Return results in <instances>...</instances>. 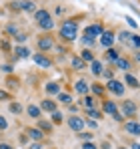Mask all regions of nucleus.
I'll list each match as a JSON object with an SVG mask.
<instances>
[{
  "label": "nucleus",
  "mask_w": 140,
  "mask_h": 149,
  "mask_svg": "<svg viewBox=\"0 0 140 149\" xmlns=\"http://www.w3.org/2000/svg\"><path fill=\"white\" fill-rule=\"evenodd\" d=\"M76 34H78V24H76L74 20H64V22L60 24V36H62L64 40H74Z\"/></svg>",
  "instance_id": "nucleus-1"
},
{
  "label": "nucleus",
  "mask_w": 140,
  "mask_h": 149,
  "mask_svg": "<svg viewBox=\"0 0 140 149\" xmlns=\"http://www.w3.org/2000/svg\"><path fill=\"white\" fill-rule=\"evenodd\" d=\"M134 115H136V103L122 101V117H134Z\"/></svg>",
  "instance_id": "nucleus-2"
},
{
  "label": "nucleus",
  "mask_w": 140,
  "mask_h": 149,
  "mask_svg": "<svg viewBox=\"0 0 140 149\" xmlns=\"http://www.w3.org/2000/svg\"><path fill=\"white\" fill-rule=\"evenodd\" d=\"M106 89H108V91H112V93L118 95V97H122V95H124V85H122L120 81H114V79H110V81L106 83Z\"/></svg>",
  "instance_id": "nucleus-3"
},
{
  "label": "nucleus",
  "mask_w": 140,
  "mask_h": 149,
  "mask_svg": "<svg viewBox=\"0 0 140 149\" xmlns=\"http://www.w3.org/2000/svg\"><path fill=\"white\" fill-rule=\"evenodd\" d=\"M38 49L42 50V52L54 49V40H52V36H42V38H38Z\"/></svg>",
  "instance_id": "nucleus-4"
},
{
  "label": "nucleus",
  "mask_w": 140,
  "mask_h": 149,
  "mask_svg": "<svg viewBox=\"0 0 140 149\" xmlns=\"http://www.w3.org/2000/svg\"><path fill=\"white\" fill-rule=\"evenodd\" d=\"M124 131L128 135H138L140 137V123L138 121H128V123L124 125Z\"/></svg>",
  "instance_id": "nucleus-5"
},
{
  "label": "nucleus",
  "mask_w": 140,
  "mask_h": 149,
  "mask_svg": "<svg viewBox=\"0 0 140 149\" xmlns=\"http://www.w3.org/2000/svg\"><path fill=\"white\" fill-rule=\"evenodd\" d=\"M112 42H114V34H112L110 30H106V32H102V34H100V45H102V47L110 49V47H112Z\"/></svg>",
  "instance_id": "nucleus-6"
},
{
  "label": "nucleus",
  "mask_w": 140,
  "mask_h": 149,
  "mask_svg": "<svg viewBox=\"0 0 140 149\" xmlns=\"http://www.w3.org/2000/svg\"><path fill=\"white\" fill-rule=\"evenodd\" d=\"M68 125H70L72 131H82V129H84V121H82L80 117H76V115L68 119Z\"/></svg>",
  "instance_id": "nucleus-7"
},
{
  "label": "nucleus",
  "mask_w": 140,
  "mask_h": 149,
  "mask_svg": "<svg viewBox=\"0 0 140 149\" xmlns=\"http://www.w3.org/2000/svg\"><path fill=\"white\" fill-rule=\"evenodd\" d=\"M34 63H36L38 67H42V69H50V67H52V61L46 58L44 54H34Z\"/></svg>",
  "instance_id": "nucleus-8"
},
{
  "label": "nucleus",
  "mask_w": 140,
  "mask_h": 149,
  "mask_svg": "<svg viewBox=\"0 0 140 149\" xmlns=\"http://www.w3.org/2000/svg\"><path fill=\"white\" fill-rule=\"evenodd\" d=\"M102 34V26L100 24H92L86 28V32H84V36H88V38H94V36H100Z\"/></svg>",
  "instance_id": "nucleus-9"
},
{
  "label": "nucleus",
  "mask_w": 140,
  "mask_h": 149,
  "mask_svg": "<svg viewBox=\"0 0 140 149\" xmlns=\"http://www.w3.org/2000/svg\"><path fill=\"white\" fill-rule=\"evenodd\" d=\"M34 18H36V22H38V24L52 20V18H50V14H48V10H44V8H42V10H36V12H34Z\"/></svg>",
  "instance_id": "nucleus-10"
},
{
  "label": "nucleus",
  "mask_w": 140,
  "mask_h": 149,
  "mask_svg": "<svg viewBox=\"0 0 140 149\" xmlns=\"http://www.w3.org/2000/svg\"><path fill=\"white\" fill-rule=\"evenodd\" d=\"M74 89H76V93L86 95V93H88V89H90V85H88L86 81H76V83H74Z\"/></svg>",
  "instance_id": "nucleus-11"
},
{
  "label": "nucleus",
  "mask_w": 140,
  "mask_h": 149,
  "mask_svg": "<svg viewBox=\"0 0 140 149\" xmlns=\"http://www.w3.org/2000/svg\"><path fill=\"white\" fill-rule=\"evenodd\" d=\"M40 111H48V113H54L56 111V103L50 99H44L42 103H40Z\"/></svg>",
  "instance_id": "nucleus-12"
},
{
  "label": "nucleus",
  "mask_w": 140,
  "mask_h": 149,
  "mask_svg": "<svg viewBox=\"0 0 140 149\" xmlns=\"http://www.w3.org/2000/svg\"><path fill=\"white\" fill-rule=\"evenodd\" d=\"M102 109H104V113H108V115H114V113H118V107H116V103H114V101H104Z\"/></svg>",
  "instance_id": "nucleus-13"
},
{
  "label": "nucleus",
  "mask_w": 140,
  "mask_h": 149,
  "mask_svg": "<svg viewBox=\"0 0 140 149\" xmlns=\"http://www.w3.org/2000/svg\"><path fill=\"white\" fill-rule=\"evenodd\" d=\"M20 10H24V12H36L34 0H22V2H20Z\"/></svg>",
  "instance_id": "nucleus-14"
},
{
  "label": "nucleus",
  "mask_w": 140,
  "mask_h": 149,
  "mask_svg": "<svg viewBox=\"0 0 140 149\" xmlns=\"http://www.w3.org/2000/svg\"><path fill=\"white\" fill-rule=\"evenodd\" d=\"M26 113H28L32 119H40V115H42L40 107H36V105H28V107H26Z\"/></svg>",
  "instance_id": "nucleus-15"
},
{
  "label": "nucleus",
  "mask_w": 140,
  "mask_h": 149,
  "mask_svg": "<svg viewBox=\"0 0 140 149\" xmlns=\"http://www.w3.org/2000/svg\"><path fill=\"white\" fill-rule=\"evenodd\" d=\"M44 89H46L48 95H58V93H60V85H58V83H54V81L46 83V87H44Z\"/></svg>",
  "instance_id": "nucleus-16"
},
{
  "label": "nucleus",
  "mask_w": 140,
  "mask_h": 149,
  "mask_svg": "<svg viewBox=\"0 0 140 149\" xmlns=\"http://www.w3.org/2000/svg\"><path fill=\"white\" fill-rule=\"evenodd\" d=\"M26 133H28L34 141H42V137H44V133H42L38 127H36V129H26Z\"/></svg>",
  "instance_id": "nucleus-17"
},
{
  "label": "nucleus",
  "mask_w": 140,
  "mask_h": 149,
  "mask_svg": "<svg viewBox=\"0 0 140 149\" xmlns=\"http://www.w3.org/2000/svg\"><path fill=\"white\" fill-rule=\"evenodd\" d=\"M70 65H72L74 71H82V69H84V61H82L80 56H74V58L70 61Z\"/></svg>",
  "instance_id": "nucleus-18"
},
{
  "label": "nucleus",
  "mask_w": 140,
  "mask_h": 149,
  "mask_svg": "<svg viewBox=\"0 0 140 149\" xmlns=\"http://www.w3.org/2000/svg\"><path fill=\"white\" fill-rule=\"evenodd\" d=\"M14 52H16V56H18V58H28V56H30V50L26 49V47H16Z\"/></svg>",
  "instance_id": "nucleus-19"
},
{
  "label": "nucleus",
  "mask_w": 140,
  "mask_h": 149,
  "mask_svg": "<svg viewBox=\"0 0 140 149\" xmlns=\"http://www.w3.org/2000/svg\"><path fill=\"white\" fill-rule=\"evenodd\" d=\"M124 83H126L128 87H132V89H138V79L132 77V74H126V77H124Z\"/></svg>",
  "instance_id": "nucleus-20"
},
{
  "label": "nucleus",
  "mask_w": 140,
  "mask_h": 149,
  "mask_svg": "<svg viewBox=\"0 0 140 149\" xmlns=\"http://www.w3.org/2000/svg\"><path fill=\"white\" fill-rule=\"evenodd\" d=\"M116 67L120 69V71H128V69H130V63H128L126 58H120V56H118L116 58Z\"/></svg>",
  "instance_id": "nucleus-21"
},
{
  "label": "nucleus",
  "mask_w": 140,
  "mask_h": 149,
  "mask_svg": "<svg viewBox=\"0 0 140 149\" xmlns=\"http://www.w3.org/2000/svg\"><path fill=\"white\" fill-rule=\"evenodd\" d=\"M90 71H92V74H102V63H98V61H92V65H90Z\"/></svg>",
  "instance_id": "nucleus-22"
},
{
  "label": "nucleus",
  "mask_w": 140,
  "mask_h": 149,
  "mask_svg": "<svg viewBox=\"0 0 140 149\" xmlns=\"http://www.w3.org/2000/svg\"><path fill=\"white\" fill-rule=\"evenodd\" d=\"M38 129L48 133V131L52 129V123H50V121H44V119H38Z\"/></svg>",
  "instance_id": "nucleus-23"
},
{
  "label": "nucleus",
  "mask_w": 140,
  "mask_h": 149,
  "mask_svg": "<svg viewBox=\"0 0 140 149\" xmlns=\"http://www.w3.org/2000/svg\"><path fill=\"white\" fill-rule=\"evenodd\" d=\"M10 111H12L14 115H20V113H22L24 109H22V105H20V103H16V101H12V103H10Z\"/></svg>",
  "instance_id": "nucleus-24"
},
{
  "label": "nucleus",
  "mask_w": 140,
  "mask_h": 149,
  "mask_svg": "<svg viewBox=\"0 0 140 149\" xmlns=\"http://www.w3.org/2000/svg\"><path fill=\"white\" fill-rule=\"evenodd\" d=\"M80 58H82L84 63H86V61H90V63H92V61H94V54H92L88 49H84L82 52H80Z\"/></svg>",
  "instance_id": "nucleus-25"
},
{
  "label": "nucleus",
  "mask_w": 140,
  "mask_h": 149,
  "mask_svg": "<svg viewBox=\"0 0 140 149\" xmlns=\"http://www.w3.org/2000/svg\"><path fill=\"white\" fill-rule=\"evenodd\" d=\"M58 101L64 103V105H70L72 103V97H70L68 93H58Z\"/></svg>",
  "instance_id": "nucleus-26"
},
{
  "label": "nucleus",
  "mask_w": 140,
  "mask_h": 149,
  "mask_svg": "<svg viewBox=\"0 0 140 149\" xmlns=\"http://www.w3.org/2000/svg\"><path fill=\"white\" fill-rule=\"evenodd\" d=\"M130 38H132V34L126 32V30H122V32L118 34V40H120V42H130Z\"/></svg>",
  "instance_id": "nucleus-27"
},
{
  "label": "nucleus",
  "mask_w": 140,
  "mask_h": 149,
  "mask_svg": "<svg viewBox=\"0 0 140 149\" xmlns=\"http://www.w3.org/2000/svg\"><path fill=\"white\" fill-rule=\"evenodd\" d=\"M82 105H84L86 109H94V99H92V97H88V95H84V99H82Z\"/></svg>",
  "instance_id": "nucleus-28"
},
{
  "label": "nucleus",
  "mask_w": 140,
  "mask_h": 149,
  "mask_svg": "<svg viewBox=\"0 0 140 149\" xmlns=\"http://www.w3.org/2000/svg\"><path fill=\"white\" fill-rule=\"evenodd\" d=\"M4 30H6V34H8V36H10V34H12V36H16V34H18L16 24H6V28H4Z\"/></svg>",
  "instance_id": "nucleus-29"
},
{
  "label": "nucleus",
  "mask_w": 140,
  "mask_h": 149,
  "mask_svg": "<svg viewBox=\"0 0 140 149\" xmlns=\"http://www.w3.org/2000/svg\"><path fill=\"white\" fill-rule=\"evenodd\" d=\"M88 117L94 119V121H98V119H102V113H100V111H96V109H88Z\"/></svg>",
  "instance_id": "nucleus-30"
},
{
  "label": "nucleus",
  "mask_w": 140,
  "mask_h": 149,
  "mask_svg": "<svg viewBox=\"0 0 140 149\" xmlns=\"http://www.w3.org/2000/svg\"><path fill=\"white\" fill-rule=\"evenodd\" d=\"M52 123H62V113H60V111H54V113H52Z\"/></svg>",
  "instance_id": "nucleus-31"
},
{
  "label": "nucleus",
  "mask_w": 140,
  "mask_h": 149,
  "mask_svg": "<svg viewBox=\"0 0 140 149\" xmlns=\"http://www.w3.org/2000/svg\"><path fill=\"white\" fill-rule=\"evenodd\" d=\"M26 38H28V36H26V34H24V32H18V34H16V36H14V40H16V42H18V45H22V42H26Z\"/></svg>",
  "instance_id": "nucleus-32"
},
{
  "label": "nucleus",
  "mask_w": 140,
  "mask_h": 149,
  "mask_svg": "<svg viewBox=\"0 0 140 149\" xmlns=\"http://www.w3.org/2000/svg\"><path fill=\"white\" fill-rule=\"evenodd\" d=\"M118 58V50H114L112 47L108 49V61H116Z\"/></svg>",
  "instance_id": "nucleus-33"
},
{
  "label": "nucleus",
  "mask_w": 140,
  "mask_h": 149,
  "mask_svg": "<svg viewBox=\"0 0 140 149\" xmlns=\"http://www.w3.org/2000/svg\"><path fill=\"white\" fill-rule=\"evenodd\" d=\"M38 26H40L42 30H52V28H54V22H52V20H48V22H42V24H38Z\"/></svg>",
  "instance_id": "nucleus-34"
},
{
  "label": "nucleus",
  "mask_w": 140,
  "mask_h": 149,
  "mask_svg": "<svg viewBox=\"0 0 140 149\" xmlns=\"http://www.w3.org/2000/svg\"><path fill=\"white\" fill-rule=\"evenodd\" d=\"M90 89H92L96 95H102V93H104V89H102L100 85H90Z\"/></svg>",
  "instance_id": "nucleus-35"
},
{
  "label": "nucleus",
  "mask_w": 140,
  "mask_h": 149,
  "mask_svg": "<svg viewBox=\"0 0 140 149\" xmlns=\"http://www.w3.org/2000/svg\"><path fill=\"white\" fill-rule=\"evenodd\" d=\"M4 129H8V121H6V117L0 115V131H4Z\"/></svg>",
  "instance_id": "nucleus-36"
},
{
  "label": "nucleus",
  "mask_w": 140,
  "mask_h": 149,
  "mask_svg": "<svg viewBox=\"0 0 140 149\" xmlns=\"http://www.w3.org/2000/svg\"><path fill=\"white\" fill-rule=\"evenodd\" d=\"M130 45H132V47H140V36H138V34H136V36L132 34V38H130Z\"/></svg>",
  "instance_id": "nucleus-37"
},
{
  "label": "nucleus",
  "mask_w": 140,
  "mask_h": 149,
  "mask_svg": "<svg viewBox=\"0 0 140 149\" xmlns=\"http://www.w3.org/2000/svg\"><path fill=\"white\" fill-rule=\"evenodd\" d=\"M0 69H2L4 73H12V71H14V67H12V65H8V63H4V65H2Z\"/></svg>",
  "instance_id": "nucleus-38"
},
{
  "label": "nucleus",
  "mask_w": 140,
  "mask_h": 149,
  "mask_svg": "<svg viewBox=\"0 0 140 149\" xmlns=\"http://www.w3.org/2000/svg\"><path fill=\"white\" fill-rule=\"evenodd\" d=\"M124 20H126V22H128V24L132 26V28H136V26H138V22H136V20H134V18H132V16H126V18H124Z\"/></svg>",
  "instance_id": "nucleus-39"
},
{
  "label": "nucleus",
  "mask_w": 140,
  "mask_h": 149,
  "mask_svg": "<svg viewBox=\"0 0 140 149\" xmlns=\"http://www.w3.org/2000/svg\"><path fill=\"white\" fill-rule=\"evenodd\" d=\"M82 42H84V47H92V45H94V38H88V36H84V38H82Z\"/></svg>",
  "instance_id": "nucleus-40"
},
{
  "label": "nucleus",
  "mask_w": 140,
  "mask_h": 149,
  "mask_svg": "<svg viewBox=\"0 0 140 149\" xmlns=\"http://www.w3.org/2000/svg\"><path fill=\"white\" fill-rule=\"evenodd\" d=\"M82 149H98V147H96V145H94L92 141H86V143H84V145H82Z\"/></svg>",
  "instance_id": "nucleus-41"
},
{
  "label": "nucleus",
  "mask_w": 140,
  "mask_h": 149,
  "mask_svg": "<svg viewBox=\"0 0 140 149\" xmlns=\"http://www.w3.org/2000/svg\"><path fill=\"white\" fill-rule=\"evenodd\" d=\"M80 137H82L84 141H92V133H80Z\"/></svg>",
  "instance_id": "nucleus-42"
},
{
  "label": "nucleus",
  "mask_w": 140,
  "mask_h": 149,
  "mask_svg": "<svg viewBox=\"0 0 140 149\" xmlns=\"http://www.w3.org/2000/svg\"><path fill=\"white\" fill-rule=\"evenodd\" d=\"M86 125H88L90 129H96V127H98V123H96L94 119H88V121H86Z\"/></svg>",
  "instance_id": "nucleus-43"
},
{
  "label": "nucleus",
  "mask_w": 140,
  "mask_h": 149,
  "mask_svg": "<svg viewBox=\"0 0 140 149\" xmlns=\"http://www.w3.org/2000/svg\"><path fill=\"white\" fill-rule=\"evenodd\" d=\"M8 99H10V95L6 91H0V101H8Z\"/></svg>",
  "instance_id": "nucleus-44"
},
{
  "label": "nucleus",
  "mask_w": 140,
  "mask_h": 149,
  "mask_svg": "<svg viewBox=\"0 0 140 149\" xmlns=\"http://www.w3.org/2000/svg\"><path fill=\"white\" fill-rule=\"evenodd\" d=\"M112 119H114V121H122L124 117H122V113L118 111V113H114V115H112Z\"/></svg>",
  "instance_id": "nucleus-45"
},
{
  "label": "nucleus",
  "mask_w": 140,
  "mask_h": 149,
  "mask_svg": "<svg viewBox=\"0 0 140 149\" xmlns=\"http://www.w3.org/2000/svg\"><path fill=\"white\" fill-rule=\"evenodd\" d=\"M30 149H42V145H40V141H34V143L30 145Z\"/></svg>",
  "instance_id": "nucleus-46"
},
{
  "label": "nucleus",
  "mask_w": 140,
  "mask_h": 149,
  "mask_svg": "<svg viewBox=\"0 0 140 149\" xmlns=\"http://www.w3.org/2000/svg\"><path fill=\"white\" fill-rule=\"evenodd\" d=\"M102 74H104V77H106V79H108V81H110V79H112V71H102Z\"/></svg>",
  "instance_id": "nucleus-47"
},
{
  "label": "nucleus",
  "mask_w": 140,
  "mask_h": 149,
  "mask_svg": "<svg viewBox=\"0 0 140 149\" xmlns=\"http://www.w3.org/2000/svg\"><path fill=\"white\" fill-rule=\"evenodd\" d=\"M8 85H12V87H18V81H16V79H8Z\"/></svg>",
  "instance_id": "nucleus-48"
},
{
  "label": "nucleus",
  "mask_w": 140,
  "mask_h": 149,
  "mask_svg": "<svg viewBox=\"0 0 140 149\" xmlns=\"http://www.w3.org/2000/svg\"><path fill=\"white\" fill-rule=\"evenodd\" d=\"M68 109H70V113H76V111H78V107H76V105H72V103L68 105Z\"/></svg>",
  "instance_id": "nucleus-49"
},
{
  "label": "nucleus",
  "mask_w": 140,
  "mask_h": 149,
  "mask_svg": "<svg viewBox=\"0 0 140 149\" xmlns=\"http://www.w3.org/2000/svg\"><path fill=\"white\" fill-rule=\"evenodd\" d=\"M0 149H12V145H8V143H0Z\"/></svg>",
  "instance_id": "nucleus-50"
},
{
  "label": "nucleus",
  "mask_w": 140,
  "mask_h": 149,
  "mask_svg": "<svg viewBox=\"0 0 140 149\" xmlns=\"http://www.w3.org/2000/svg\"><path fill=\"white\" fill-rule=\"evenodd\" d=\"M132 149H140V143H132Z\"/></svg>",
  "instance_id": "nucleus-51"
},
{
  "label": "nucleus",
  "mask_w": 140,
  "mask_h": 149,
  "mask_svg": "<svg viewBox=\"0 0 140 149\" xmlns=\"http://www.w3.org/2000/svg\"><path fill=\"white\" fill-rule=\"evenodd\" d=\"M136 58H138V63H140V52H136Z\"/></svg>",
  "instance_id": "nucleus-52"
},
{
  "label": "nucleus",
  "mask_w": 140,
  "mask_h": 149,
  "mask_svg": "<svg viewBox=\"0 0 140 149\" xmlns=\"http://www.w3.org/2000/svg\"><path fill=\"white\" fill-rule=\"evenodd\" d=\"M120 149H124V147H120Z\"/></svg>",
  "instance_id": "nucleus-53"
}]
</instances>
